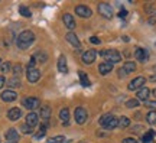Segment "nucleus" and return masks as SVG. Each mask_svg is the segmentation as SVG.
<instances>
[{"label":"nucleus","mask_w":156,"mask_h":143,"mask_svg":"<svg viewBox=\"0 0 156 143\" xmlns=\"http://www.w3.org/2000/svg\"><path fill=\"white\" fill-rule=\"evenodd\" d=\"M34 41H35V33L32 30H23V32L19 33L16 42L19 49H28Z\"/></svg>","instance_id":"1"},{"label":"nucleus","mask_w":156,"mask_h":143,"mask_svg":"<svg viewBox=\"0 0 156 143\" xmlns=\"http://www.w3.org/2000/svg\"><path fill=\"white\" fill-rule=\"evenodd\" d=\"M98 55L101 58H104L106 62H110V64H117L122 61V55L117 49H103L98 52Z\"/></svg>","instance_id":"2"},{"label":"nucleus","mask_w":156,"mask_h":143,"mask_svg":"<svg viewBox=\"0 0 156 143\" xmlns=\"http://www.w3.org/2000/svg\"><path fill=\"white\" fill-rule=\"evenodd\" d=\"M97 9H98V13H100L103 17H106V19H112L113 17V7L108 3H100V5L97 6Z\"/></svg>","instance_id":"3"},{"label":"nucleus","mask_w":156,"mask_h":143,"mask_svg":"<svg viewBox=\"0 0 156 143\" xmlns=\"http://www.w3.org/2000/svg\"><path fill=\"white\" fill-rule=\"evenodd\" d=\"M145 83H146L145 77H136V78H133V80L129 83L127 88L130 90V91H139L140 88H143Z\"/></svg>","instance_id":"4"},{"label":"nucleus","mask_w":156,"mask_h":143,"mask_svg":"<svg viewBox=\"0 0 156 143\" xmlns=\"http://www.w3.org/2000/svg\"><path fill=\"white\" fill-rule=\"evenodd\" d=\"M74 117H75V121L78 124H84L87 121V119H88V113L83 107H77L75 111H74Z\"/></svg>","instance_id":"5"},{"label":"nucleus","mask_w":156,"mask_h":143,"mask_svg":"<svg viewBox=\"0 0 156 143\" xmlns=\"http://www.w3.org/2000/svg\"><path fill=\"white\" fill-rule=\"evenodd\" d=\"M23 105H25L28 110L34 111L35 109H38L39 105H41V100L36 98V97H26V98L23 100Z\"/></svg>","instance_id":"6"},{"label":"nucleus","mask_w":156,"mask_h":143,"mask_svg":"<svg viewBox=\"0 0 156 143\" xmlns=\"http://www.w3.org/2000/svg\"><path fill=\"white\" fill-rule=\"evenodd\" d=\"M75 13H77L80 17H84V19H88V17H91V15H93L91 9H90L88 6H85V5L75 6Z\"/></svg>","instance_id":"7"},{"label":"nucleus","mask_w":156,"mask_h":143,"mask_svg":"<svg viewBox=\"0 0 156 143\" xmlns=\"http://www.w3.org/2000/svg\"><path fill=\"white\" fill-rule=\"evenodd\" d=\"M26 77H28V81L29 83H38L39 78H41V71L36 70V68H28V71H26Z\"/></svg>","instance_id":"8"},{"label":"nucleus","mask_w":156,"mask_h":143,"mask_svg":"<svg viewBox=\"0 0 156 143\" xmlns=\"http://www.w3.org/2000/svg\"><path fill=\"white\" fill-rule=\"evenodd\" d=\"M95 58H97V51L95 49H88L83 54V62L85 64V65L93 64V62L95 61Z\"/></svg>","instance_id":"9"},{"label":"nucleus","mask_w":156,"mask_h":143,"mask_svg":"<svg viewBox=\"0 0 156 143\" xmlns=\"http://www.w3.org/2000/svg\"><path fill=\"white\" fill-rule=\"evenodd\" d=\"M39 123V116L35 113V111H30V113H28V116H26V124H28L29 127H36Z\"/></svg>","instance_id":"10"},{"label":"nucleus","mask_w":156,"mask_h":143,"mask_svg":"<svg viewBox=\"0 0 156 143\" xmlns=\"http://www.w3.org/2000/svg\"><path fill=\"white\" fill-rule=\"evenodd\" d=\"M16 98H17V93H15L13 90H5L2 93V100L6 101V103H12V101H15Z\"/></svg>","instance_id":"11"},{"label":"nucleus","mask_w":156,"mask_h":143,"mask_svg":"<svg viewBox=\"0 0 156 143\" xmlns=\"http://www.w3.org/2000/svg\"><path fill=\"white\" fill-rule=\"evenodd\" d=\"M65 38H67V41L71 44V46H74V48H81V42H80L78 36L74 32H68Z\"/></svg>","instance_id":"12"},{"label":"nucleus","mask_w":156,"mask_h":143,"mask_svg":"<svg viewBox=\"0 0 156 143\" xmlns=\"http://www.w3.org/2000/svg\"><path fill=\"white\" fill-rule=\"evenodd\" d=\"M62 20H64L65 26H67L69 30L75 29V26H77V23H75V20H74V17L71 16L69 13H64V16H62Z\"/></svg>","instance_id":"13"},{"label":"nucleus","mask_w":156,"mask_h":143,"mask_svg":"<svg viewBox=\"0 0 156 143\" xmlns=\"http://www.w3.org/2000/svg\"><path fill=\"white\" fill-rule=\"evenodd\" d=\"M20 116H22V110L20 109H17V107H13L10 110L7 111V119L12 121H16L20 119Z\"/></svg>","instance_id":"14"},{"label":"nucleus","mask_w":156,"mask_h":143,"mask_svg":"<svg viewBox=\"0 0 156 143\" xmlns=\"http://www.w3.org/2000/svg\"><path fill=\"white\" fill-rule=\"evenodd\" d=\"M6 139H7L9 143H17V140H19V133H17L16 129H9V130L6 132Z\"/></svg>","instance_id":"15"},{"label":"nucleus","mask_w":156,"mask_h":143,"mask_svg":"<svg viewBox=\"0 0 156 143\" xmlns=\"http://www.w3.org/2000/svg\"><path fill=\"white\" fill-rule=\"evenodd\" d=\"M134 56H136V59L140 61V62H145L147 59V56H149V52L143 48H137V49L134 51Z\"/></svg>","instance_id":"16"},{"label":"nucleus","mask_w":156,"mask_h":143,"mask_svg":"<svg viewBox=\"0 0 156 143\" xmlns=\"http://www.w3.org/2000/svg\"><path fill=\"white\" fill-rule=\"evenodd\" d=\"M112 71H113V64H110V62H101L98 65V72L101 75H107Z\"/></svg>","instance_id":"17"},{"label":"nucleus","mask_w":156,"mask_h":143,"mask_svg":"<svg viewBox=\"0 0 156 143\" xmlns=\"http://www.w3.org/2000/svg\"><path fill=\"white\" fill-rule=\"evenodd\" d=\"M136 95H137V100H142V101H147V98H149V95H151V90L149 88H140L139 91L136 93Z\"/></svg>","instance_id":"18"},{"label":"nucleus","mask_w":156,"mask_h":143,"mask_svg":"<svg viewBox=\"0 0 156 143\" xmlns=\"http://www.w3.org/2000/svg\"><path fill=\"white\" fill-rule=\"evenodd\" d=\"M58 70H59V72H62V74L68 72V65H67V58H65V55H61L58 58Z\"/></svg>","instance_id":"19"},{"label":"nucleus","mask_w":156,"mask_h":143,"mask_svg":"<svg viewBox=\"0 0 156 143\" xmlns=\"http://www.w3.org/2000/svg\"><path fill=\"white\" fill-rule=\"evenodd\" d=\"M39 116H41L45 121L49 120V117H51V107L49 105H42V107H41V114Z\"/></svg>","instance_id":"20"},{"label":"nucleus","mask_w":156,"mask_h":143,"mask_svg":"<svg viewBox=\"0 0 156 143\" xmlns=\"http://www.w3.org/2000/svg\"><path fill=\"white\" fill-rule=\"evenodd\" d=\"M123 70L126 74H130V72H134L136 71V64H134L133 61H127V62H124V65H123Z\"/></svg>","instance_id":"21"},{"label":"nucleus","mask_w":156,"mask_h":143,"mask_svg":"<svg viewBox=\"0 0 156 143\" xmlns=\"http://www.w3.org/2000/svg\"><path fill=\"white\" fill-rule=\"evenodd\" d=\"M59 119L62 120L64 124H67L68 120H69V110H68V109H61V111H59Z\"/></svg>","instance_id":"22"},{"label":"nucleus","mask_w":156,"mask_h":143,"mask_svg":"<svg viewBox=\"0 0 156 143\" xmlns=\"http://www.w3.org/2000/svg\"><path fill=\"white\" fill-rule=\"evenodd\" d=\"M153 136H155V132L153 130H147V132L142 136V143H151L152 142V139H153Z\"/></svg>","instance_id":"23"},{"label":"nucleus","mask_w":156,"mask_h":143,"mask_svg":"<svg viewBox=\"0 0 156 143\" xmlns=\"http://www.w3.org/2000/svg\"><path fill=\"white\" fill-rule=\"evenodd\" d=\"M116 127H119V119L113 117L112 120H110L106 126H104V129H107V130H113V129H116Z\"/></svg>","instance_id":"24"},{"label":"nucleus","mask_w":156,"mask_h":143,"mask_svg":"<svg viewBox=\"0 0 156 143\" xmlns=\"http://www.w3.org/2000/svg\"><path fill=\"white\" fill-rule=\"evenodd\" d=\"M129 126H130V119H129V117H124V116H123V117L119 119V127H120V129H126V127H129Z\"/></svg>","instance_id":"25"},{"label":"nucleus","mask_w":156,"mask_h":143,"mask_svg":"<svg viewBox=\"0 0 156 143\" xmlns=\"http://www.w3.org/2000/svg\"><path fill=\"white\" fill-rule=\"evenodd\" d=\"M6 84H7L9 87H12V88L20 87V80H19L17 77H13V78H10L9 81H6Z\"/></svg>","instance_id":"26"},{"label":"nucleus","mask_w":156,"mask_h":143,"mask_svg":"<svg viewBox=\"0 0 156 143\" xmlns=\"http://www.w3.org/2000/svg\"><path fill=\"white\" fill-rule=\"evenodd\" d=\"M113 117H114L113 114H108V113H107V114H103V116H101V117H100V120H98V121H100V124H101V126L104 127V126L107 124V123H108V121L112 120Z\"/></svg>","instance_id":"27"},{"label":"nucleus","mask_w":156,"mask_h":143,"mask_svg":"<svg viewBox=\"0 0 156 143\" xmlns=\"http://www.w3.org/2000/svg\"><path fill=\"white\" fill-rule=\"evenodd\" d=\"M146 120H147V123L149 124H155L156 123V111L151 110L149 113H147V116H146Z\"/></svg>","instance_id":"28"},{"label":"nucleus","mask_w":156,"mask_h":143,"mask_svg":"<svg viewBox=\"0 0 156 143\" xmlns=\"http://www.w3.org/2000/svg\"><path fill=\"white\" fill-rule=\"evenodd\" d=\"M19 13H20L22 16H25V17L32 16V12L29 10V7H26V6H20V7H19Z\"/></svg>","instance_id":"29"},{"label":"nucleus","mask_w":156,"mask_h":143,"mask_svg":"<svg viewBox=\"0 0 156 143\" xmlns=\"http://www.w3.org/2000/svg\"><path fill=\"white\" fill-rule=\"evenodd\" d=\"M140 103L137 98H132V100H127V103H126V107L127 109H134V107H137Z\"/></svg>","instance_id":"30"},{"label":"nucleus","mask_w":156,"mask_h":143,"mask_svg":"<svg viewBox=\"0 0 156 143\" xmlns=\"http://www.w3.org/2000/svg\"><path fill=\"white\" fill-rule=\"evenodd\" d=\"M78 75H80V78H81V84H83L84 87H88L90 85V81H88V78H87V75L84 74V72H78Z\"/></svg>","instance_id":"31"},{"label":"nucleus","mask_w":156,"mask_h":143,"mask_svg":"<svg viewBox=\"0 0 156 143\" xmlns=\"http://www.w3.org/2000/svg\"><path fill=\"white\" fill-rule=\"evenodd\" d=\"M20 132L25 133V134H30V133H34V129H32V127H29L28 124L25 123V124H22V126H20Z\"/></svg>","instance_id":"32"},{"label":"nucleus","mask_w":156,"mask_h":143,"mask_svg":"<svg viewBox=\"0 0 156 143\" xmlns=\"http://www.w3.org/2000/svg\"><path fill=\"white\" fill-rule=\"evenodd\" d=\"M12 68V64L10 62H3L2 65H0V71L2 72H9Z\"/></svg>","instance_id":"33"},{"label":"nucleus","mask_w":156,"mask_h":143,"mask_svg":"<svg viewBox=\"0 0 156 143\" xmlns=\"http://www.w3.org/2000/svg\"><path fill=\"white\" fill-rule=\"evenodd\" d=\"M64 142H65L64 136H55V138L51 139V143H64Z\"/></svg>","instance_id":"34"},{"label":"nucleus","mask_w":156,"mask_h":143,"mask_svg":"<svg viewBox=\"0 0 156 143\" xmlns=\"http://www.w3.org/2000/svg\"><path fill=\"white\" fill-rule=\"evenodd\" d=\"M13 74H15L16 77H17V75H20V74H22V66L19 65V64L13 66Z\"/></svg>","instance_id":"35"},{"label":"nucleus","mask_w":156,"mask_h":143,"mask_svg":"<svg viewBox=\"0 0 156 143\" xmlns=\"http://www.w3.org/2000/svg\"><path fill=\"white\" fill-rule=\"evenodd\" d=\"M145 10H146V13L153 15V13H155V7H153V5H146L145 6Z\"/></svg>","instance_id":"36"},{"label":"nucleus","mask_w":156,"mask_h":143,"mask_svg":"<svg viewBox=\"0 0 156 143\" xmlns=\"http://www.w3.org/2000/svg\"><path fill=\"white\" fill-rule=\"evenodd\" d=\"M145 105H146V107H149V109H151V110H153V111L156 110V101H149V100H147Z\"/></svg>","instance_id":"37"},{"label":"nucleus","mask_w":156,"mask_h":143,"mask_svg":"<svg viewBox=\"0 0 156 143\" xmlns=\"http://www.w3.org/2000/svg\"><path fill=\"white\" fill-rule=\"evenodd\" d=\"M90 42H91V44H94V45H100L101 44V41L97 38V36H91V38H90Z\"/></svg>","instance_id":"38"},{"label":"nucleus","mask_w":156,"mask_h":143,"mask_svg":"<svg viewBox=\"0 0 156 143\" xmlns=\"http://www.w3.org/2000/svg\"><path fill=\"white\" fill-rule=\"evenodd\" d=\"M122 143H139V142L133 138H126V139H123L122 140Z\"/></svg>","instance_id":"39"},{"label":"nucleus","mask_w":156,"mask_h":143,"mask_svg":"<svg viewBox=\"0 0 156 143\" xmlns=\"http://www.w3.org/2000/svg\"><path fill=\"white\" fill-rule=\"evenodd\" d=\"M44 136H45V132H42V130H39V132L36 133V134H35L34 138H35V139H38V140H39V139H41V138H44Z\"/></svg>","instance_id":"40"},{"label":"nucleus","mask_w":156,"mask_h":143,"mask_svg":"<svg viewBox=\"0 0 156 143\" xmlns=\"http://www.w3.org/2000/svg\"><path fill=\"white\" fill-rule=\"evenodd\" d=\"M36 56H41V58H39V62H45V61H46V55H45V54H38V55Z\"/></svg>","instance_id":"41"},{"label":"nucleus","mask_w":156,"mask_h":143,"mask_svg":"<svg viewBox=\"0 0 156 143\" xmlns=\"http://www.w3.org/2000/svg\"><path fill=\"white\" fill-rule=\"evenodd\" d=\"M126 15H127V10H126V9H122V12L119 13V16H120V17H124Z\"/></svg>","instance_id":"42"},{"label":"nucleus","mask_w":156,"mask_h":143,"mask_svg":"<svg viewBox=\"0 0 156 143\" xmlns=\"http://www.w3.org/2000/svg\"><path fill=\"white\" fill-rule=\"evenodd\" d=\"M5 84H6V80H5V77H2V75H0V88L3 87Z\"/></svg>","instance_id":"43"},{"label":"nucleus","mask_w":156,"mask_h":143,"mask_svg":"<svg viewBox=\"0 0 156 143\" xmlns=\"http://www.w3.org/2000/svg\"><path fill=\"white\" fill-rule=\"evenodd\" d=\"M149 23H151V25H155L156 23V16H152L151 19H149Z\"/></svg>","instance_id":"44"},{"label":"nucleus","mask_w":156,"mask_h":143,"mask_svg":"<svg viewBox=\"0 0 156 143\" xmlns=\"http://www.w3.org/2000/svg\"><path fill=\"white\" fill-rule=\"evenodd\" d=\"M149 80H151L152 83H156V75H151V77H149Z\"/></svg>","instance_id":"45"},{"label":"nucleus","mask_w":156,"mask_h":143,"mask_svg":"<svg viewBox=\"0 0 156 143\" xmlns=\"http://www.w3.org/2000/svg\"><path fill=\"white\" fill-rule=\"evenodd\" d=\"M140 116H142L140 113H136V114H134V119H140Z\"/></svg>","instance_id":"46"},{"label":"nucleus","mask_w":156,"mask_h":143,"mask_svg":"<svg viewBox=\"0 0 156 143\" xmlns=\"http://www.w3.org/2000/svg\"><path fill=\"white\" fill-rule=\"evenodd\" d=\"M152 94H153V95H155V97H156V88H155V90H153V93H152Z\"/></svg>","instance_id":"47"},{"label":"nucleus","mask_w":156,"mask_h":143,"mask_svg":"<svg viewBox=\"0 0 156 143\" xmlns=\"http://www.w3.org/2000/svg\"><path fill=\"white\" fill-rule=\"evenodd\" d=\"M0 65H2V59H0Z\"/></svg>","instance_id":"48"},{"label":"nucleus","mask_w":156,"mask_h":143,"mask_svg":"<svg viewBox=\"0 0 156 143\" xmlns=\"http://www.w3.org/2000/svg\"><path fill=\"white\" fill-rule=\"evenodd\" d=\"M7 143H9V142H7Z\"/></svg>","instance_id":"49"}]
</instances>
